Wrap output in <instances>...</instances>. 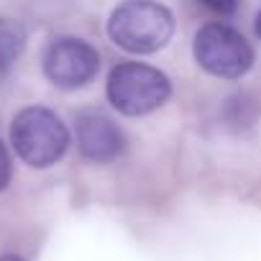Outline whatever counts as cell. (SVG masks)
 <instances>
[{
	"label": "cell",
	"instance_id": "cell-1",
	"mask_svg": "<svg viewBox=\"0 0 261 261\" xmlns=\"http://www.w3.org/2000/svg\"><path fill=\"white\" fill-rule=\"evenodd\" d=\"M172 34L174 16L154 0H125L108 21V36L128 54H154L169 44Z\"/></svg>",
	"mask_w": 261,
	"mask_h": 261
},
{
	"label": "cell",
	"instance_id": "cell-2",
	"mask_svg": "<svg viewBox=\"0 0 261 261\" xmlns=\"http://www.w3.org/2000/svg\"><path fill=\"white\" fill-rule=\"evenodd\" d=\"M11 144L21 162L34 169L57 164L69 146V130L49 108H26L11 123Z\"/></svg>",
	"mask_w": 261,
	"mask_h": 261
},
{
	"label": "cell",
	"instance_id": "cell-3",
	"mask_svg": "<svg viewBox=\"0 0 261 261\" xmlns=\"http://www.w3.org/2000/svg\"><path fill=\"white\" fill-rule=\"evenodd\" d=\"M172 95V82L156 67L141 62H123L108 77V100L123 115H149Z\"/></svg>",
	"mask_w": 261,
	"mask_h": 261
},
{
	"label": "cell",
	"instance_id": "cell-4",
	"mask_svg": "<svg viewBox=\"0 0 261 261\" xmlns=\"http://www.w3.org/2000/svg\"><path fill=\"white\" fill-rule=\"evenodd\" d=\"M197 64L220 80H238L253 64V49L248 41L223 23H207L195 34L192 44Z\"/></svg>",
	"mask_w": 261,
	"mask_h": 261
},
{
	"label": "cell",
	"instance_id": "cell-5",
	"mask_svg": "<svg viewBox=\"0 0 261 261\" xmlns=\"http://www.w3.org/2000/svg\"><path fill=\"white\" fill-rule=\"evenodd\" d=\"M44 74L62 90H77L95 80L100 69V54L77 36H57L44 49Z\"/></svg>",
	"mask_w": 261,
	"mask_h": 261
},
{
	"label": "cell",
	"instance_id": "cell-6",
	"mask_svg": "<svg viewBox=\"0 0 261 261\" xmlns=\"http://www.w3.org/2000/svg\"><path fill=\"white\" fill-rule=\"evenodd\" d=\"M74 130H77V146L82 156L95 164H108L123 154L125 141L120 128L100 110H82L77 115Z\"/></svg>",
	"mask_w": 261,
	"mask_h": 261
},
{
	"label": "cell",
	"instance_id": "cell-7",
	"mask_svg": "<svg viewBox=\"0 0 261 261\" xmlns=\"http://www.w3.org/2000/svg\"><path fill=\"white\" fill-rule=\"evenodd\" d=\"M26 46V31L13 21H0V77L21 57Z\"/></svg>",
	"mask_w": 261,
	"mask_h": 261
},
{
	"label": "cell",
	"instance_id": "cell-8",
	"mask_svg": "<svg viewBox=\"0 0 261 261\" xmlns=\"http://www.w3.org/2000/svg\"><path fill=\"white\" fill-rule=\"evenodd\" d=\"M13 174V164H11V154L6 149V144L0 141V190H6Z\"/></svg>",
	"mask_w": 261,
	"mask_h": 261
},
{
	"label": "cell",
	"instance_id": "cell-9",
	"mask_svg": "<svg viewBox=\"0 0 261 261\" xmlns=\"http://www.w3.org/2000/svg\"><path fill=\"white\" fill-rule=\"evenodd\" d=\"M205 6L213 8L215 13H220V16H230L236 11V0H205Z\"/></svg>",
	"mask_w": 261,
	"mask_h": 261
},
{
	"label": "cell",
	"instance_id": "cell-10",
	"mask_svg": "<svg viewBox=\"0 0 261 261\" xmlns=\"http://www.w3.org/2000/svg\"><path fill=\"white\" fill-rule=\"evenodd\" d=\"M0 261H23V258L16 256V253H3V256H0Z\"/></svg>",
	"mask_w": 261,
	"mask_h": 261
},
{
	"label": "cell",
	"instance_id": "cell-11",
	"mask_svg": "<svg viewBox=\"0 0 261 261\" xmlns=\"http://www.w3.org/2000/svg\"><path fill=\"white\" fill-rule=\"evenodd\" d=\"M253 29H256V36L261 39V11L256 13V23H253Z\"/></svg>",
	"mask_w": 261,
	"mask_h": 261
}]
</instances>
